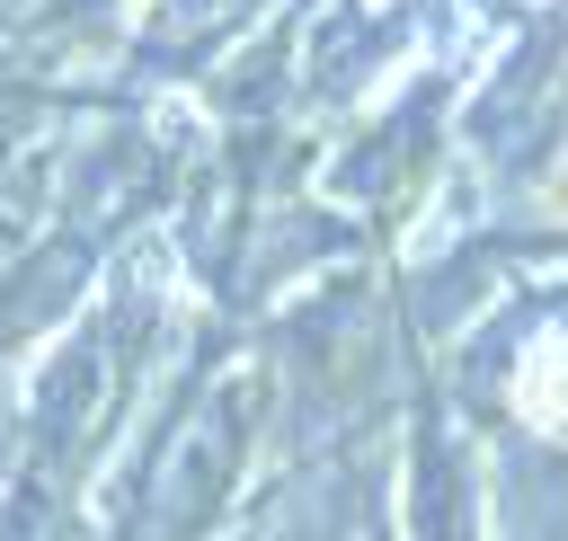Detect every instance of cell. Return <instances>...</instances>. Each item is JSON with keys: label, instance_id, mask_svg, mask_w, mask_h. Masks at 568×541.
I'll list each match as a JSON object with an SVG mask.
<instances>
[{"label": "cell", "instance_id": "6da1fadb", "mask_svg": "<svg viewBox=\"0 0 568 541\" xmlns=\"http://www.w3.org/2000/svg\"><path fill=\"white\" fill-rule=\"evenodd\" d=\"M524 408H532V426L568 435V337H550V346H541V364L524 372Z\"/></svg>", "mask_w": 568, "mask_h": 541}]
</instances>
